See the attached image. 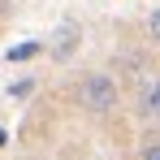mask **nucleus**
Returning <instances> with one entry per match:
<instances>
[{
	"label": "nucleus",
	"instance_id": "obj_2",
	"mask_svg": "<svg viewBox=\"0 0 160 160\" xmlns=\"http://www.w3.org/2000/svg\"><path fill=\"white\" fill-rule=\"evenodd\" d=\"M134 117L138 121H160V78H143L134 91Z\"/></svg>",
	"mask_w": 160,
	"mask_h": 160
},
{
	"label": "nucleus",
	"instance_id": "obj_1",
	"mask_svg": "<svg viewBox=\"0 0 160 160\" xmlns=\"http://www.w3.org/2000/svg\"><path fill=\"white\" fill-rule=\"evenodd\" d=\"M74 95H78V108L87 117H112L121 108V82L104 69H87L74 87Z\"/></svg>",
	"mask_w": 160,
	"mask_h": 160
},
{
	"label": "nucleus",
	"instance_id": "obj_4",
	"mask_svg": "<svg viewBox=\"0 0 160 160\" xmlns=\"http://www.w3.org/2000/svg\"><path fill=\"white\" fill-rule=\"evenodd\" d=\"M147 39H152V43L160 48V4L152 9V18H147Z\"/></svg>",
	"mask_w": 160,
	"mask_h": 160
},
{
	"label": "nucleus",
	"instance_id": "obj_6",
	"mask_svg": "<svg viewBox=\"0 0 160 160\" xmlns=\"http://www.w3.org/2000/svg\"><path fill=\"white\" fill-rule=\"evenodd\" d=\"M152 134H156V138H160V121H156V130H152Z\"/></svg>",
	"mask_w": 160,
	"mask_h": 160
},
{
	"label": "nucleus",
	"instance_id": "obj_3",
	"mask_svg": "<svg viewBox=\"0 0 160 160\" xmlns=\"http://www.w3.org/2000/svg\"><path fill=\"white\" fill-rule=\"evenodd\" d=\"M134 160H160V138H156V134H147V138L138 143V156H134Z\"/></svg>",
	"mask_w": 160,
	"mask_h": 160
},
{
	"label": "nucleus",
	"instance_id": "obj_5",
	"mask_svg": "<svg viewBox=\"0 0 160 160\" xmlns=\"http://www.w3.org/2000/svg\"><path fill=\"white\" fill-rule=\"evenodd\" d=\"M39 48H43L39 39H35V43H22V48H13V52H9V61H26V56H35Z\"/></svg>",
	"mask_w": 160,
	"mask_h": 160
}]
</instances>
